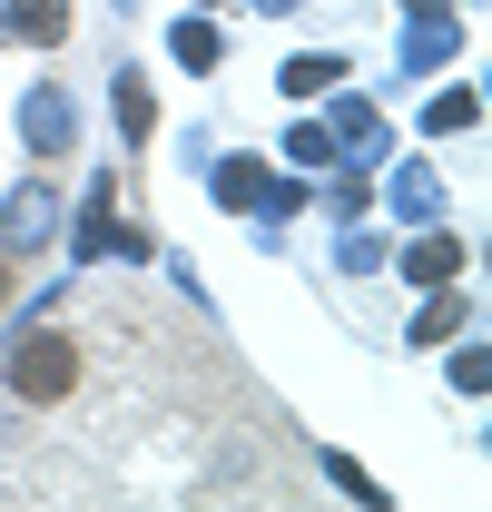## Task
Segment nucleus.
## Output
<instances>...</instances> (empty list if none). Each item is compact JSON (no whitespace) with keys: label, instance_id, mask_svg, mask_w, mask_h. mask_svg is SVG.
<instances>
[{"label":"nucleus","instance_id":"f257e3e1","mask_svg":"<svg viewBox=\"0 0 492 512\" xmlns=\"http://www.w3.org/2000/svg\"><path fill=\"white\" fill-rule=\"evenodd\" d=\"M69 384H79V345H69L60 325H40V335L10 345V394L20 404H60Z\"/></svg>","mask_w":492,"mask_h":512},{"label":"nucleus","instance_id":"f03ea898","mask_svg":"<svg viewBox=\"0 0 492 512\" xmlns=\"http://www.w3.org/2000/svg\"><path fill=\"white\" fill-rule=\"evenodd\" d=\"M20 30H30V40H60V30H69V0H20Z\"/></svg>","mask_w":492,"mask_h":512}]
</instances>
